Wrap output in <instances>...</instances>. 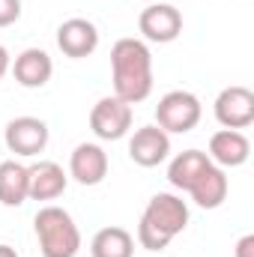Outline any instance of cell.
<instances>
[{
  "instance_id": "20",
  "label": "cell",
  "mask_w": 254,
  "mask_h": 257,
  "mask_svg": "<svg viewBox=\"0 0 254 257\" xmlns=\"http://www.w3.org/2000/svg\"><path fill=\"white\" fill-rule=\"evenodd\" d=\"M233 254H236V257H254V233H245V236L236 242Z\"/></svg>"
},
{
  "instance_id": "23",
  "label": "cell",
  "mask_w": 254,
  "mask_h": 257,
  "mask_svg": "<svg viewBox=\"0 0 254 257\" xmlns=\"http://www.w3.org/2000/svg\"><path fill=\"white\" fill-rule=\"evenodd\" d=\"M147 3H159V0H147Z\"/></svg>"
},
{
  "instance_id": "14",
  "label": "cell",
  "mask_w": 254,
  "mask_h": 257,
  "mask_svg": "<svg viewBox=\"0 0 254 257\" xmlns=\"http://www.w3.org/2000/svg\"><path fill=\"white\" fill-rule=\"evenodd\" d=\"M227 189H230V183H227L224 168L206 165V168L197 174V180L189 186V194L200 209H218V206L227 200Z\"/></svg>"
},
{
  "instance_id": "1",
  "label": "cell",
  "mask_w": 254,
  "mask_h": 257,
  "mask_svg": "<svg viewBox=\"0 0 254 257\" xmlns=\"http://www.w3.org/2000/svg\"><path fill=\"white\" fill-rule=\"evenodd\" d=\"M114 96L126 105H138L153 93V54L141 39H120L111 48Z\"/></svg>"
},
{
  "instance_id": "17",
  "label": "cell",
  "mask_w": 254,
  "mask_h": 257,
  "mask_svg": "<svg viewBox=\"0 0 254 257\" xmlns=\"http://www.w3.org/2000/svg\"><path fill=\"white\" fill-rule=\"evenodd\" d=\"M206 165H212L206 153H200V150H186V153H180V156L171 159V165H168V180H171L174 189L189 192V186L197 180V174H200Z\"/></svg>"
},
{
  "instance_id": "15",
  "label": "cell",
  "mask_w": 254,
  "mask_h": 257,
  "mask_svg": "<svg viewBox=\"0 0 254 257\" xmlns=\"http://www.w3.org/2000/svg\"><path fill=\"white\" fill-rule=\"evenodd\" d=\"M30 174V200H57L69 186V177L57 162H36L27 168Z\"/></svg>"
},
{
  "instance_id": "9",
  "label": "cell",
  "mask_w": 254,
  "mask_h": 257,
  "mask_svg": "<svg viewBox=\"0 0 254 257\" xmlns=\"http://www.w3.org/2000/svg\"><path fill=\"white\" fill-rule=\"evenodd\" d=\"M171 156V135L159 126H141L129 138V159L141 168H156Z\"/></svg>"
},
{
  "instance_id": "13",
  "label": "cell",
  "mask_w": 254,
  "mask_h": 257,
  "mask_svg": "<svg viewBox=\"0 0 254 257\" xmlns=\"http://www.w3.org/2000/svg\"><path fill=\"white\" fill-rule=\"evenodd\" d=\"M9 69H12L15 81L21 87H27V90L45 87L51 81V75H54V63H51L48 51H42V48H24Z\"/></svg>"
},
{
  "instance_id": "2",
  "label": "cell",
  "mask_w": 254,
  "mask_h": 257,
  "mask_svg": "<svg viewBox=\"0 0 254 257\" xmlns=\"http://www.w3.org/2000/svg\"><path fill=\"white\" fill-rule=\"evenodd\" d=\"M189 227V203L171 192H159L150 197L141 224H138V242L147 251H165L174 236H180Z\"/></svg>"
},
{
  "instance_id": "8",
  "label": "cell",
  "mask_w": 254,
  "mask_h": 257,
  "mask_svg": "<svg viewBox=\"0 0 254 257\" xmlns=\"http://www.w3.org/2000/svg\"><path fill=\"white\" fill-rule=\"evenodd\" d=\"M138 27H141V33H144V39L165 45V42H174V39L183 33V15H180L177 6L159 0V3H150V6L141 12Z\"/></svg>"
},
{
  "instance_id": "5",
  "label": "cell",
  "mask_w": 254,
  "mask_h": 257,
  "mask_svg": "<svg viewBox=\"0 0 254 257\" xmlns=\"http://www.w3.org/2000/svg\"><path fill=\"white\" fill-rule=\"evenodd\" d=\"M3 141L9 153L21 159H33L48 147V123L39 117H15L3 128Z\"/></svg>"
},
{
  "instance_id": "18",
  "label": "cell",
  "mask_w": 254,
  "mask_h": 257,
  "mask_svg": "<svg viewBox=\"0 0 254 257\" xmlns=\"http://www.w3.org/2000/svg\"><path fill=\"white\" fill-rule=\"evenodd\" d=\"M90 254L93 257H132L135 254V236L126 227H102L93 242H90Z\"/></svg>"
},
{
  "instance_id": "10",
  "label": "cell",
  "mask_w": 254,
  "mask_h": 257,
  "mask_svg": "<svg viewBox=\"0 0 254 257\" xmlns=\"http://www.w3.org/2000/svg\"><path fill=\"white\" fill-rule=\"evenodd\" d=\"M57 48L72 60H84L99 48V30L87 18H69L57 27Z\"/></svg>"
},
{
  "instance_id": "12",
  "label": "cell",
  "mask_w": 254,
  "mask_h": 257,
  "mask_svg": "<svg viewBox=\"0 0 254 257\" xmlns=\"http://www.w3.org/2000/svg\"><path fill=\"white\" fill-rule=\"evenodd\" d=\"M209 162L218 168H239L248 162L251 156V141L245 138V132L236 128H221L209 138Z\"/></svg>"
},
{
  "instance_id": "6",
  "label": "cell",
  "mask_w": 254,
  "mask_h": 257,
  "mask_svg": "<svg viewBox=\"0 0 254 257\" xmlns=\"http://www.w3.org/2000/svg\"><path fill=\"white\" fill-rule=\"evenodd\" d=\"M90 128L99 141H120L132 128V105L117 96H105L90 111Z\"/></svg>"
},
{
  "instance_id": "4",
  "label": "cell",
  "mask_w": 254,
  "mask_h": 257,
  "mask_svg": "<svg viewBox=\"0 0 254 257\" xmlns=\"http://www.w3.org/2000/svg\"><path fill=\"white\" fill-rule=\"evenodd\" d=\"M203 108L200 99L189 90H171L156 105V126L165 128L168 135H186L200 123Z\"/></svg>"
},
{
  "instance_id": "19",
  "label": "cell",
  "mask_w": 254,
  "mask_h": 257,
  "mask_svg": "<svg viewBox=\"0 0 254 257\" xmlns=\"http://www.w3.org/2000/svg\"><path fill=\"white\" fill-rule=\"evenodd\" d=\"M21 18V0H0V27H9Z\"/></svg>"
},
{
  "instance_id": "16",
  "label": "cell",
  "mask_w": 254,
  "mask_h": 257,
  "mask_svg": "<svg viewBox=\"0 0 254 257\" xmlns=\"http://www.w3.org/2000/svg\"><path fill=\"white\" fill-rule=\"evenodd\" d=\"M30 197V174L21 162L9 159L0 162V203L3 206H21Z\"/></svg>"
},
{
  "instance_id": "3",
  "label": "cell",
  "mask_w": 254,
  "mask_h": 257,
  "mask_svg": "<svg viewBox=\"0 0 254 257\" xmlns=\"http://www.w3.org/2000/svg\"><path fill=\"white\" fill-rule=\"evenodd\" d=\"M33 227L42 257H75L81 251V230L63 206H42Z\"/></svg>"
},
{
  "instance_id": "7",
  "label": "cell",
  "mask_w": 254,
  "mask_h": 257,
  "mask_svg": "<svg viewBox=\"0 0 254 257\" xmlns=\"http://www.w3.org/2000/svg\"><path fill=\"white\" fill-rule=\"evenodd\" d=\"M215 120L221 123V128H248L254 123V93L248 87H224L218 96H215Z\"/></svg>"
},
{
  "instance_id": "21",
  "label": "cell",
  "mask_w": 254,
  "mask_h": 257,
  "mask_svg": "<svg viewBox=\"0 0 254 257\" xmlns=\"http://www.w3.org/2000/svg\"><path fill=\"white\" fill-rule=\"evenodd\" d=\"M9 66H12V60H9V51L0 45V81L6 78V72H9Z\"/></svg>"
},
{
  "instance_id": "22",
  "label": "cell",
  "mask_w": 254,
  "mask_h": 257,
  "mask_svg": "<svg viewBox=\"0 0 254 257\" xmlns=\"http://www.w3.org/2000/svg\"><path fill=\"white\" fill-rule=\"evenodd\" d=\"M0 257H18V251H15L12 245H3V242H0Z\"/></svg>"
},
{
  "instance_id": "11",
  "label": "cell",
  "mask_w": 254,
  "mask_h": 257,
  "mask_svg": "<svg viewBox=\"0 0 254 257\" xmlns=\"http://www.w3.org/2000/svg\"><path fill=\"white\" fill-rule=\"evenodd\" d=\"M69 177L81 186H99L108 177V153L99 144H78L69 156Z\"/></svg>"
}]
</instances>
